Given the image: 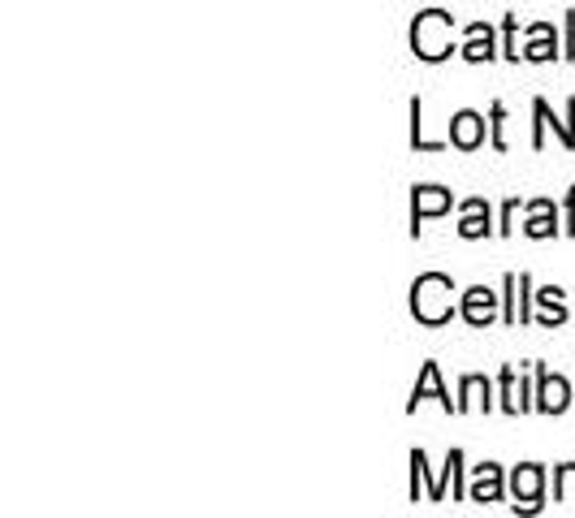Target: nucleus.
<instances>
[{"label": "nucleus", "instance_id": "1", "mask_svg": "<svg viewBox=\"0 0 575 518\" xmlns=\"http://www.w3.org/2000/svg\"><path fill=\"white\" fill-rule=\"evenodd\" d=\"M451 294L454 285L451 277H442V273H428V277H420L411 285V312L415 319H424V324H442V319H451Z\"/></svg>", "mask_w": 575, "mask_h": 518}, {"label": "nucleus", "instance_id": "2", "mask_svg": "<svg viewBox=\"0 0 575 518\" xmlns=\"http://www.w3.org/2000/svg\"><path fill=\"white\" fill-rule=\"evenodd\" d=\"M411 48H415V57H424V61L451 57V18H446L442 9L420 13L415 27H411Z\"/></svg>", "mask_w": 575, "mask_h": 518}, {"label": "nucleus", "instance_id": "3", "mask_svg": "<svg viewBox=\"0 0 575 518\" xmlns=\"http://www.w3.org/2000/svg\"><path fill=\"white\" fill-rule=\"evenodd\" d=\"M424 398H437L446 410H458V402H451V394L442 389V372H437V363H424V376H420V385H415V394H411V410H415Z\"/></svg>", "mask_w": 575, "mask_h": 518}, {"label": "nucleus", "instance_id": "4", "mask_svg": "<svg viewBox=\"0 0 575 518\" xmlns=\"http://www.w3.org/2000/svg\"><path fill=\"white\" fill-rule=\"evenodd\" d=\"M493 312H497V294H493V290L476 285V290L463 294V319H467V324H490Z\"/></svg>", "mask_w": 575, "mask_h": 518}, {"label": "nucleus", "instance_id": "5", "mask_svg": "<svg viewBox=\"0 0 575 518\" xmlns=\"http://www.w3.org/2000/svg\"><path fill=\"white\" fill-rule=\"evenodd\" d=\"M451 139H454V148H463V152L481 148V139H485V121L476 118V113H458V118L451 121Z\"/></svg>", "mask_w": 575, "mask_h": 518}, {"label": "nucleus", "instance_id": "6", "mask_svg": "<svg viewBox=\"0 0 575 518\" xmlns=\"http://www.w3.org/2000/svg\"><path fill=\"white\" fill-rule=\"evenodd\" d=\"M567 402H572V389H567V380L563 376H549V372H541V410H549V415H558V410H567Z\"/></svg>", "mask_w": 575, "mask_h": 518}, {"label": "nucleus", "instance_id": "7", "mask_svg": "<svg viewBox=\"0 0 575 518\" xmlns=\"http://www.w3.org/2000/svg\"><path fill=\"white\" fill-rule=\"evenodd\" d=\"M446 207H451V191H442V186H420V191H415V230H420L424 216H437V212H446Z\"/></svg>", "mask_w": 575, "mask_h": 518}, {"label": "nucleus", "instance_id": "8", "mask_svg": "<svg viewBox=\"0 0 575 518\" xmlns=\"http://www.w3.org/2000/svg\"><path fill=\"white\" fill-rule=\"evenodd\" d=\"M541 467H519L515 479H511V488H515V497L524 501V510H536V497H541Z\"/></svg>", "mask_w": 575, "mask_h": 518}, {"label": "nucleus", "instance_id": "9", "mask_svg": "<svg viewBox=\"0 0 575 518\" xmlns=\"http://www.w3.org/2000/svg\"><path fill=\"white\" fill-rule=\"evenodd\" d=\"M502 497V471L485 463V467H476V479H472V501H497Z\"/></svg>", "mask_w": 575, "mask_h": 518}, {"label": "nucleus", "instance_id": "10", "mask_svg": "<svg viewBox=\"0 0 575 518\" xmlns=\"http://www.w3.org/2000/svg\"><path fill=\"white\" fill-rule=\"evenodd\" d=\"M458 234L463 238H481V234H490V207L481 200L463 203V225H458Z\"/></svg>", "mask_w": 575, "mask_h": 518}, {"label": "nucleus", "instance_id": "11", "mask_svg": "<svg viewBox=\"0 0 575 518\" xmlns=\"http://www.w3.org/2000/svg\"><path fill=\"white\" fill-rule=\"evenodd\" d=\"M463 57H467V61H490L493 57L490 27H472V31H467V48H463Z\"/></svg>", "mask_w": 575, "mask_h": 518}, {"label": "nucleus", "instance_id": "12", "mask_svg": "<svg viewBox=\"0 0 575 518\" xmlns=\"http://www.w3.org/2000/svg\"><path fill=\"white\" fill-rule=\"evenodd\" d=\"M472 406H485V410H490V380H481V376H467V380H463V402H458V410H472Z\"/></svg>", "mask_w": 575, "mask_h": 518}, {"label": "nucleus", "instance_id": "13", "mask_svg": "<svg viewBox=\"0 0 575 518\" xmlns=\"http://www.w3.org/2000/svg\"><path fill=\"white\" fill-rule=\"evenodd\" d=\"M502 394H506V410H511V415L528 410V398H524V385L515 380V372H511V367L502 372Z\"/></svg>", "mask_w": 575, "mask_h": 518}, {"label": "nucleus", "instance_id": "14", "mask_svg": "<svg viewBox=\"0 0 575 518\" xmlns=\"http://www.w3.org/2000/svg\"><path fill=\"white\" fill-rule=\"evenodd\" d=\"M533 238H549L554 234V207L549 203H533V221L524 225Z\"/></svg>", "mask_w": 575, "mask_h": 518}, {"label": "nucleus", "instance_id": "15", "mask_svg": "<svg viewBox=\"0 0 575 518\" xmlns=\"http://www.w3.org/2000/svg\"><path fill=\"white\" fill-rule=\"evenodd\" d=\"M536 298H541V307H545V324L567 319V312H563V290H554V285H549V290H541Z\"/></svg>", "mask_w": 575, "mask_h": 518}, {"label": "nucleus", "instance_id": "16", "mask_svg": "<svg viewBox=\"0 0 575 518\" xmlns=\"http://www.w3.org/2000/svg\"><path fill=\"white\" fill-rule=\"evenodd\" d=\"M549 35H554L549 27H536V31H533V48H528L524 57H533V61H549V57H554V43H549Z\"/></svg>", "mask_w": 575, "mask_h": 518}, {"label": "nucleus", "instance_id": "17", "mask_svg": "<svg viewBox=\"0 0 575 518\" xmlns=\"http://www.w3.org/2000/svg\"><path fill=\"white\" fill-rule=\"evenodd\" d=\"M558 497H563V501H575V467H563V471H558Z\"/></svg>", "mask_w": 575, "mask_h": 518}]
</instances>
